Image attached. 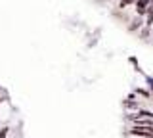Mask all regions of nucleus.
Instances as JSON below:
<instances>
[{
	"label": "nucleus",
	"mask_w": 153,
	"mask_h": 138,
	"mask_svg": "<svg viewBox=\"0 0 153 138\" xmlns=\"http://www.w3.org/2000/svg\"><path fill=\"white\" fill-rule=\"evenodd\" d=\"M132 136H143V138H153V127H134L130 131Z\"/></svg>",
	"instance_id": "obj_1"
},
{
	"label": "nucleus",
	"mask_w": 153,
	"mask_h": 138,
	"mask_svg": "<svg viewBox=\"0 0 153 138\" xmlns=\"http://www.w3.org/2000/svg\"><path fill=\"white\" fill-rule=\"evenodd\" d=\"M147 6H149V0H136V12L140 16L147 12Z\"/></svg>",
	"instance_id": "obj_2"
},
{
	"label": "nucleus",
	"mask_w": 153,
	"mask_h": 138,
	"mask_svg": "<svg viewBox=\"0 0 153 138\" xmlns=\"http://www.w3.org/2000/svg\"><path fill=\"white\" fill-rule=\"evenodd\" d=\"M151 23H153V4L147 6V21H146V25H151Z\"/></svg>",
	"instance_id": "obj_3"
},
{
	"label": "nucleus",
	"mask_w": 153,
	"mask_h": 138,
	"mask_svg": "<svg viewBox=\"0 0 153 138\" xmlns=\"http://www.w3.org/2000/svg\"><path fill=\"white\" fill-rule=\"evenodd\" d=\"M140 27H142V19H134L132 25H130V31H136V29H140Z\"/></svg>",
	"instance_id": "obj_4"
},
{
	"label": "nucleus",
	"mask_w": 153,
	"mask_h": 138,
	"mask_svg": "<svg viewBox=\"0 0 153 138\" xmlns=\"http://www.w3.org/2000/svg\"><path fill=\"white\" fill-rule=\"evenodd\" d=\"M8 131H10V128H8V127H4V128H0V138H8Z\"/></svg>",
	"instance_id": "obj_5"
},
{
	"label": "nucleus",
	"mask_w": 153,
	"mask_h": 138,
	"mask_svg": "<svg viewBox=\"0 0 153 138\" xmlns=\"http://www.w3.org/2000/svg\"><path fill=\"white\" fill-rule=\"evenodd\" d=\"M140 115L142 117H153V113L151 111H140Z\"/></svg>",
	"instance_id": "obj_6"
},
{
	"label": "nucleus",
	"mask_w": 153,
	"mask_h": 138,
	"mask_svg": "<svg viewBox=\"0 0 153 138\" xmlns=\"http://www.w3.org/2000/svg\"><path fill=\"white\" fill-rule=\"evenodd\" d=\"M149 2H153V0H149Z\"/></svg>",
	"instance_id": "obj_7"
}]
</instances>
